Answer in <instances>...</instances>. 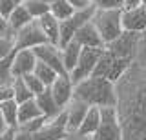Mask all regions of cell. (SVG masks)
Returning a JSON list of instances; mask_svg holds the SVG:
<instances>
[{
    "mask_svg": "<svg viewBox=\"0 0 146 140\" xmlns=\"http://www.w3.org/2000/svg\"><path fill=\"white\" fill-rule=\"evenodd\" d=\"M115 89L122 140H146V69L133 62Z\"/></svg>",
    "mask_w": 146,
    "mask_h": 140,
    "instance_id": "obj_1",
    "label": "cell"
},
{
    "mask_svg": "<svg viewBox=\"0 0 146 140\" xmlns=\"http://www.w3.org/2000/svg\"><path fill=\"white\" fill-rule=\"evenodd\" d=\"M73 98L88 104L90 107H115L117 89L115 84L102 76H90L73 89Z\"/></svg>",
    "mask_w": 146,
    "mask_h": 140,
    "instance_id": "obj_2",
    "label": "cell"
},
{
    "mask_svg": "<svg viewBox=\"0 0 146 140\" xmlns=\"http://www.w3.org/2000/svg\"><path fill=\"white\" fill-rule=\"evenodd\" d=\"M121 13L122 9H97L91 18V24L97 28L100 38L104 40V46L113 42L122 35L121 24Z\"/></svg>",
    "mask_w": 146,
    "mask_h": 140,
    "instance_id": "obj_3",
    "label": "cell"
},
{
    "mask_svg": "<svg viewBox=\"0 0 146 140\" xmlns=\"http://www.w3.org/2000/svg\"><path fill=\"white\" fill-rule=\"evenodd\" d=\"M104 49H97V47H82L80 55H79V60H77L75 67L70 71V80L73 82V85L80 84L82 80L90 78L95 71V66H97L100 55H102Z\"/></svg>",
    "mask_w": 146,
    "mask_h": 140,
    "instance_id": "obj_4",
    "label": "cell"
},
{
    "mask_svg": "<svg viewBox=\"0 0 146 140\" xmlns=\"http://www.w3.org/2000/svg\"><path fill=\"white\" fill-rule=\"evenodd\" d=\"M88 140H122L117 107H100V124L95 135Z\"/></svg>",
    "mask_w": 146,
    "mask_h": 140,
    "instance_id": "obj_5",
    "label": "cell"
},
{
    "mask_svg": "<svg viewBox=\"0 0 146 140\" xmlns=\"http://www.w3.org/2000/svg\"><path fill=\"white\" fill-rule=\"evenodd\" d=\"M95 11H97V7L91 6V7H88V9L75 11L68 20L60 22V42H58V47H62V46H66L68 42H71V40L75 38L77 31H79L86 22H90L91 18H93Z\"/></svg>",
    "mask_w": 146,
    "mask_h": 140,
    "instance_id": "obj_6",
    "label": "cell"
},
{
    "mask_svg": "<svg viewBox=\"0 0 146 140\" xmlns=\"http://www.w3.org/2000/svg\"><path fill=\"white\" fill-rule=\"evenodd\" d=\"M42 44H48V37L44 35L38 20H33L22 28L15 37V51L18 49H35Z\"/></svg>",
    "mask_w": 146,
    "mask_h": 140,
    "instance_id": "obj_7",
    "label": "cell"
},
{
    "mask_svg": "<svg viewBox=\"0 0 146 140\" xmlns=\"http://www.w3.org/2000/svg\"><path fill=\"white\" fill-rule=\"evenodd\" d=\"M139 33H128L122 31V35L119 38H115L113 42H110L104 49H108L111 55H115L119 58L133 62L135 55H137V46H139Z\"/></svg>",
    "mask_w": 146,
    "mask_h": 140,
    "instance_id": "obj_8",
    "label": "cell"
},
{
    "mask_svg": "<svg viewBox=\"0 0 146 140\" xmlns=\"http://www.w3.org/2000/svg\"><path fill=\"white\" fill-rule=\"evenodd\" d=\"M66 109H62L55 118H49L48 124L44 126L40 131H36L35 135H31L27 140H62L68 135L66 128Z\"/></svg>",
    "mask_w": 146,
    "mask_h": 140,
    "instance_id": "obj_9",
    "label": "cell"
},
{
    "mask_svg": "<svg viewBox=\"0 0 146 140\" xmlns=\"http://www.w3.org/2000/svg\"><path fill=\"white\" fill-rule=\"evenodd\" d=\"M35 57L38 62H44L48 64L49 67H53L58 75H68L66 67H64V62H62V51L58 46H53V44H42V46L35 47L33 49Z\"/></svg>",
    "mask_w": 146,
    "mask_h": 140,
    "instance_id": "obj_10",
    "label": "cell"
},
{
    "mask_svg": "<svg viewBox=\"0 0 146 140\" xmlns=\"http://www.w3.org/2000/svg\"><path fill=\"white\" fill-rule=\"evenodd\" d=\"M36 57L33 49H18L13 53V62H11V75L13 78H22L26 75H31L36 66Z\"/></svg>",
    "mask_w": 146,
    "mask_h": 140,
    "instance_id": "obj_11",
    "label": "cell"
},
{
    "mask_svg": "<svg viewBox=\"0 0 146 140\" xmlns=\"http://www.w3.org/2000/svg\"><path fill=\"white\" fill-rule=\"evenodd\" d=\"M121 24H122V31L139 33V35L144 33L146 31V9L143 6L131 7V9H122Z\"/></svg>",
    "mask_w": 146,
    "mask_h": 140,
    "instance_id": "obj_12",
    "label": "cell"
},
{
    "mask_svg": "<svg viewBox=\"0 0 146 140\" xmlns=\"http://www.w3.org/2000/svg\"><path fill=\"white\" fill-rule=\"evenodd\" d=\"M73 89H75V85L68 75H58L55 82L49 85V91H51L55 102L60 109H66V106L73 100Z\"/></svg>",
    "mask_w": 146,
    "mask_h": 140,
    "instance_id": "obj_13",
    "label": "cell"
},
{
    "mask_svg": "<svg viewBox=\"0 0 146 140\" xmlns=\"http://www.w3.org/2000/svg\"><path fill=\"white\" fill-rule=\"evenodd\" d=\"M88 109H90L88 104H84L80 100H75V98L66 106V118H68L66 128H68V133H77V131H79Z\"/></svg>",
    "mask_w": 146,
    "mask_h": 140,
    "instance_id": "obj_14",
    "label": "cell"
},
{
    "mask_svg": "<svg viewBox=\"0 0 146 140\" xmlns=\"http://www.w3.org/2000/svg\"><path fill=\"white\" fill-rule=\"evenodd\" d=\"M73 40H77L82 47H97V49H104V47H106V46H104V40L100 38L99 31H97V28H95L93 24H91V20L86 22V24L77 31Z\"/></svg>",
    "mask_w": 146,
    "mask_h": 140,
    "instance_id": "obj_15",
    "label": "cell"
},
{
    "mask_svg": "<svg viewBox=\"0 0 146 140\" xmlns=\"http://www.w3.org/2000/svg\"><path fill=\"white\" fill-rule=\"evenodd\" d=\"M99 124H100V107H90L79 131H77V137L91 138L95 135V131L99 129Z\"/></svg>",
    "mask_w": 146,
    "mask_h": 140,
    "instance_id": "obj_16",
    "label": "cell"
},
{
    "mask_svg": "<svg viewBox=\"0 0 146 140\" xmlns=\"http://www.w3.org/2000/svg\"><path fill=\"white\" fill-rule=\"evenodd\" d=\"M38 24L42 28L44 35L48 37V42L53 44V46H58V42H60V22L55 18L51 13H48L42 18H38Z\"/></svg>",
    "mask_w": 146,
    "mask_h": 140,
    "instance_id": "obj_17",
    "label": "cell"
},
{
    "mask_svg": "<svg viewBox=\"0 0 146 140\" xmlns=\"http://www.w3.org/2000/svg\"><path fill=\"white\" fill-rule=\"evenodd\" d=\"M35 100H36V104H38L40 111H42V115L46 116V118H55V116L62 111L60 107L57 106V102H55V98H53L51 91H49V87L44 89L40 95H36Z\"/></svg>",
    "mask_w": 146,
    "mask_h": 140,
    "instance_id": "obj_18",
    "label": "cell"
},
{
    "mask_svg": "<svg viewBox=\"0 0 146 140\" xmlns=\"http://www.w3.org/2000/svg\"><path fill=\"white\" fill-rule=\"evenodd\" d=\"M40 116H44V115H42V111H40V107H38V104H36L35 98L18 104V126L26 124V122H31L35 118H40Z\"/></svg>",
    "mask_w": 146,
    "mask_h": 140,
    "instance_id": "obj_19",
    "label": "cell"
},
{
    "mask_svg": "<svg viewBox=\"0 0 146 140\" xmlns=\"http://www.w3.org/2000/svg\"><path fill=\"white\" fill-rule=\"evenodd\" d=\"M60 51H62V62H64V67H66V71H68V75H70V71L75 67L77 64V60H79V55H80V51H82V46L77 40H71V42H68L66 46H62L60 47Z\"/></svg>",
    "mask_w": 146,
    "mask_h": 140,
    "instance_id": "obj_20",
    "label": "cell"
},
{
    "mask_svg": "<svg viewBox=\"0 0 146 140\" xmlns=\"http://www.w3.org/2000/svg\"><path fill=\"white\" fill-rule=\"evenodd\" d=\"M7 20H9V26H11V29L15 31V33H18L22 28H26V26L29 24V22H33L35 18L29 15V13H27V9L24 7V4H20V6H18L17 9L7 16Z\"/></svg>",
    "mask_w": 146,
    "mask_h": 140,
    "instance_id": "obj_21",
    "label": "cell"
},
{
    "mask_svg": "<svg viewBox=\"0 0 146 140\" xmlns=\"http://www.w3.org/2000/svg\"><path fill=\"white\" fill-rule=\"evenodd\" d=\"M0 116L9 128H17L18 126V104L15 100H6L0 104Z\"/></svg>",
    "mask_w": 146,
    "mask_h": 140,
    "instance_id": "obj_22",
    "label": "cell"
},
{
    "mask_svg": "<svg viewBox=\"0 0 146 140\" xmlns=\"http://www.w3.org/2000/svg\"><path fill=\"white\" fill-rule=\"evenodd\" d=\"M33 75L46 85V87H49V85L55 82V78L58 76L57 71H55L53 67H49L48 64H44V62H36V66L33 69Z\"/></svg>",
    "mask_w": 146,
    "mask_h": 140,
    "instance_id": "obj_23",
    "label": "cell"
},
{
    "mask_svg": "<svg viewBox=\"0 0 146 140\" xmlns=\"http://www.w3.org/2000/svg\"><path fill=\"white\" fill-rule=\"evenodd\" d=\"M49 13H51L58 22H64L75 13V9H73L66 0H53V2L49 4Z\"/></svg>",
    "mask_w": 146,
    "mask_h": 140,
    "instance_id": "obj_24",
    "label": "cell"
},
{
    "mask_svg": "<svg viewBox=\"0 0 146 140\" xmlns=\"http://www.w3.org/2000/svg\"><path fill=\"white\" fill-rule=\"evenodd\" d=\"M11 87H13V100L17 104H22V102H27V100H31V98H35L33 93L27 89L24 78H13Z\"/></svg>",
    "mask_w": 146,
    "mask_h": 140,
    "instance_id": "obj_25",
    "label": "cell"
},
{
    "mask_svg": "<svg viewBox=\"0 0 146 140\" xmlns=\"http://www.w3.org/2000/svg\"><path fill=\"white\" fill-rule=\"evenodd\" d=\"M22 4H24V7L27 9V13H29L35 20L42 18L44 15L49 13V4L44 2V0H24Z\"/></svg>",
    "mask_w": 146,
    "mask_h": 140,
    "instance_id": "obj_26",
    "label": "cell"
},
{
    "mask_svg": "<svg viewBox=\"0 0 146 140\" xmlns=\"http://www.w3.org/2000/svg\"><path fill=\"white\" fill-rule=\"evenodd\" d=\"M11 62H13V55L0 60V84H11V82H13Z\"/></svg>",
    "mask_w": 146,
    "mask_h": 140,
    "instance_id": "obj_27",
    "label": "cell"
},
{
    "mask_svg": "<svg viewBox=\"0 0 146 140\" xmlns=\"http://www.w3.org/2000/svg\"><path fill=\"white\" fill-rule=\"evenodd\" d=\"M22 78H24V82H26V85H27V89H29V91L33 93V97L40 95V93L44 91V89H48V87H46V85L40 82V80L36 78L33 73H31V75H26V76H22Z\"/></svg>",
    "mask_w": 146,
    "mask_h": 140,
    "instance_id": "obj_28",
    "label": "cell"
},
{
    "mask_svg": "<svg viewBox=\"0 0 146 140\" xmlns=\"http://www.w3.org/2000/svg\"><path fill=\"white\" fill-rule=\"evenodd\" d=\"M133 62L146 69V31L141 33V37H139V46H137V55H135Z\"/></svg>",
    "mask_w": 146,
    "mask_h": 140,
    "instance_id": "obj_29",
    "label": "cell"
},
{
    "mask_svg": "<svg viewBox=\"0 0 146 140\" xmlns=\"http://www.w3.org/2000/svg\"><path fill=\"white\" fill-rule=\"evenodd\" d=\"M93 6L97 9H122L124 0H93Z\"/></svg>",
    "mask_w": 146,
    "mask_h": 140,
    "instance_id": "obj_30",
    "label": "cell"
},
{
    "mask_svg": "<svg viewBox=\"0 0 146 140\" xmlns=\"http://www.w3.org/2000/svg\"><path fill=\"white\" fill-rule=\"evenodd\" d=\"M22 2H24V0H0V15L7 18Z\"/></svg>",
    "mask_w": 146,
    "mask_h": 140,
    "instance_id": "obj_31",
    "label": "cell"
},
{
    "mask_svg": "<svg viewBox=\"0 0 146 140\" xmlns=\"http://www.w3.org/2000/svg\"><path fill=\"white\" fill-rule=\"evenodd\" d=\"M13 53H15V42L9 40V38L0 37V60H2V58L11 57Z\"/></svg>",
    "mask_w": 146,
    "mask_h": 140,
    "instance_id": "obj_32",
    "label": "cell"
},
{
    "mask_svg": "<svg viewBox=\"0 0 146 140\" xmlns=\"http://www.w3.org/2000/svg\"><path fill=\"white\" fill-rule=\"evenodd\" d=\"M0 37L9 38V40H13V42H15V37H17V33L11 29V26H9V20L2 15H0Z\"/></svg>",
    "mask_w": 146,
    "mask_h": 140,
    "instance_id": "obj_33",
    "label": "cell"
},
{
    "mask_svg": "<svg viewBox=\"0 0 146 140\" xmlns=\"http://www.w3.org/2000/svg\"><path fill=\"white\" fill-rule=\"evenodd\" d=\"M6 100H13V87L11 84H0V104Z\"/></svg>",
    "mask_w": 146,
    "mask_h": 140,
    "instance_id": "obj_34",
    "label": "cell"
},
{
    "mask_svg": "<svg viewBox=\"0 0 146 140\" xmlns=\"http://www.w3.org/2000/svg\"><path fill=\"white\" fill-rule=\"evenodd\" d=\"M68 4L73 7L75 11H80V9H88V7L93 6V0H66Z\"/></svg>",
    "mask_w": 146,
    "mask_h": 140,
    "instance_id": "obj_35",
    "label": "cell"
},
{
    "mask_svg": "<svg viewBox=\"0 0 146 140\" xmlns=\"http://www.w3.org/2000/svg\"><path fill=\"white\" fill-rule=\"evenodd\" d=\"M0 140H17V128H9L6 133L0 135Z\"/></svg>",
    "mask_w": 146,
    "mask_h": 140,
    "instance_id": "obj_36",
    "label": "cell"
},
{
    "mask_svg": "<svg viewBox=\"0 0 146 140\" xmlns=\"http://www.w3.org/2000/svg\"><path fill=\"white\" fill-rule=\"evenodd\" d=\"M143 6V0H124V7L122 9H131V7Z\"/></svg>",
    "mask_w": 146,
    "mask_h": 140,
    "instance_id": "obj_37",
    "label": "cell"
},
{
    "mask_svg": "<svg viewBox=\"0 0 146 140\" xmlns=\"http://www.w3.org/2000/svg\"><path fill=\"white\" fill-rule=\"evenodd\" d=\"M7 129H9V126L6 124V122H4V118H2V116H0V135H2V133H6Z\"/></svg>",
    "mask_w": 146,
    "mask_h": 140,
    "instance_id": "obj_38",
    "label": "cell"
},
{
    "mask_svg": "<svg viewBox=\"0 0 146 140\" xmlns=\"http://www.w3.org/2000/svg\"><path fill=\"white\" fill-rule=\"evenodd\" d=\"M143 7H144V9H146V0H143Z\"/></svg>",
    "mask_w": 146,
    "mask_h": 140,
    "instance_id": "obj_39",
    "label": "cell"
},
{
    "mask_svg": "<svg viewBox=\"0 0 146 140\" xmlns=\"http://www.w3.org/2000/svg\"><path fill=\"white\" fill-rule=\"evenodd\" d=\"M44 2H48V4H51V2H53V0H44Z\"/></svg>",
    "mask_w": 146,
    "mask_h": 140,
    "instance_id": "obj_40",
    "label": "cell"
}]
</instances>
